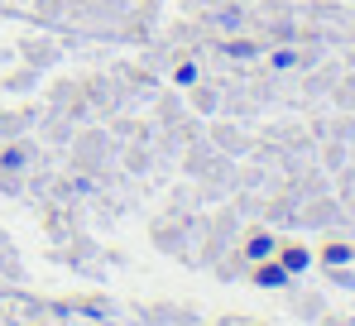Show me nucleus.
I'll return each mask as SVG.
<instances>
[{"mask_svg":"<svg viewBox=\"0 0 355 326\" xmlns=\"http://www.w3.org/2000/svg\"><path fill=\"white\" fill-rule=\"evenodd\" d=\"M245 255H250V259H269V255H274V240H269V235H254V240L245 245Z\"/></svg>","mask_w":355,"mask_h":326,"instance_id":"nucleus-2","label":"nucleus"},{"mask_svg":"<svg viewBox=\"0 0 355 326\" xmlns=\"http://www.w3.org/2000/svg\"><path fill=\"white\" fill-rule=\"evenodd\" d=\"M341 259H351V250H346V245H331V250H327V264H341Z\"/></svg>","mask_w":355,"mask_h":326,"instance_id":"nucleus-4","label":"nucleus"},{"mask_svg":"<svg viewBox=\"0 0 355 326\" xmlns=\"http://www.w3.org/2000/svg\"><path fill=\"white\" fill-rule=\"evenodd\" d=\"M254 283H259V288H284V283H288V269H284V264H269V269L254 273Z\"/></svg>","mask_w":355,"mask_h":326,"instance_id":"nucleus-1","label":"nucleus"},{"mask_svg":"<svg viewBox=\"0 0 355 326\" xmlns=\"http://www.w3.org/2000/svg\"><path fill=\"white\" fill-rule=\"evenodd\" d=\"M284 269H288V273L307 269V255H302V250H288V255H284Z\"/></svg>","mask_w":355,"mask_h":326,"instance_id":"nucleus-3","label":"nucleus"}]
</instances>
